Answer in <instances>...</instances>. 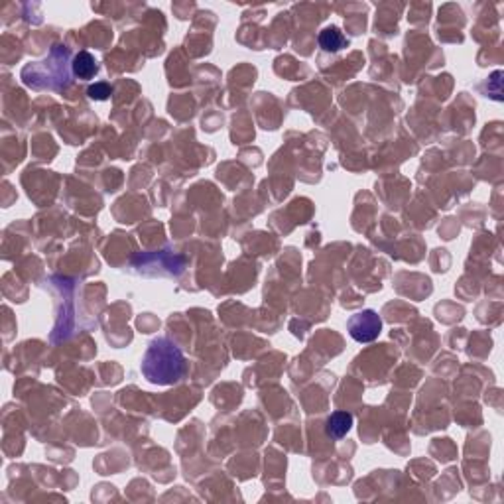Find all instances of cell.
Listing matches in <instances>:
<instances>
[{"instance_id":"cell-7","label":"cell","mask_w":504,"mask_h":504,"mask_svg":"<svg viewBox=\"0 0 504 504\" xmlns=\"http://www.w3.org/2000/svg\"><path fill=\"white\" fill-rule=\"evenodd\" d=\"M112 89L109 83H95V85H91L87 89V95L93 98V101H107V98L111 97Z\"/></svg>"},{"instance_id":"cell-3","label":"cell","mask_w":504,"mask_h":504,"mask_svg":"<svg viewBox=\"0 0 504 504\" xmlns=\"http://www.w3.org/2000/svg\"><path fill=\"white\" fill-rule=\"evenodd\" d=\"M347 329H349V335L357 343H370V341H374L381 335L382 320L379 318L376 311L365 309V311L355 313L351 320L347 321Z\"/></svg>"},{"instance_id":"cell-4","label":"cell","mask_w":504,"mask_h":504,"mask_svg":"<svg viewBox=\"0 0 504 504\" xmlns=\"http://www.w3.org/2000/svg\"><path fill=\"white\" fill-rule=\"evenodd\" d=\"M353 428V416L349 412H335L325 422V431L331 440H341Z\"/></svg>"},{"instance_id":"cell-1","label":"cell","mask_w":504,"mask_h":504,"mask_svg":"<svg viewBox=\"0 0 504 504\" xmlns=\"http://www.w3.org/2000/svg\"><path fill=\"white\" fill-rule=\"evenodd\" d=\"M142 374L148 382L158 386L177 384L187 372V360L177 345L168 337H158L148 345L140 363Z\"/></svg>"},{"instance_id":"cell-2","label":"cell","mask_w":504,"mask_h":504,"mask_svg":"<svg viewBox=\"0 0 504 504\" xmlns=\"http://www.w3.org/2000/svg\"><path fill=\"white\" fill-rule=\"evenodd\" d=\"M69 58L71 51L65 46H55L51 49L48 58L44 62L28 65L22 71L24 83L34 89H53V91H62L69 85Z\"/></svg>"},{"instance_id":"cell-6","label":"cell","mask_w":504,"mask_h":504,"mask_svg":"<svg viewBox=\"0 0 504 504\" xmlns=\"http://www.w3.org/2000/svg\"><path fill=\"white\" fill-rule=\"evenodd\" d=\"M318 42H320V48L323 51H341L343 48H347V37L339 32V28H325V30H321L320 37H318Z\"/></svg>"},{"instance_id":"cell-5","label":"cell","mask_w":504,"mask_h":504,"mask_svg":"<svg viewBox=\"0 0 504 504\" xmlns=\"http://www.w3.org/2000/svg\"><path fill=\"white\" fill-rule=\"evenodd\" d=\"M71 71L79 79H91V77L97 75L98 65L89 51H79L71 62Z\"/></svg>"}]
</instances>
